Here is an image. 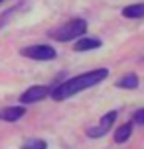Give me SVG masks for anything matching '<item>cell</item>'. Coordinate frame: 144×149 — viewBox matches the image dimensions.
<instances>
[{
	"mask_svg": "<svg viewBox=\"0 0 144 149\" xmlns=\"http://www.w3.org/2000/svg\"><path fill=\"white\" fill-rule=\"evenodd\" d=\"M109 77V71L107 69H95V71H89V73H83V74H77L73 79H67L63 82H57L55 86H52V94L49 96L55 100V102H61V100H67L71 98L73 94L81 92V90H87L103 82Z\"/></svg>",
	"mask_w": 144,
	"mask_h": 149,
	"instance_id": "cell-1",
	"label": "cell"
},
{
	"mask_svg": "<svg viewBox=\"0 0 144 149\" xmlns=\"http://www.w3.org/2000/svg\"><path fill=\"white\" fill-rule=\"evenodd\" d=\"M85 33H87V22H85L83 18H73V20L65 22L63 26L55 28V30L49 33V37H53L55 41L65 43V41H73V39L83 37Z\"/></svg>",
	"mask_w": 144,
	"mask_h": 149,
	"instance_id": "cell-2",
	"label": "cell"
},
{
	"mask_svg": "<svg viewBox=\"0 0 144 149\" xmlns=\"http://www.w3.org/2000/svg\"><path fill=\"white\" fill-rule=\"evenodd\" d=\"M20 55L34 61H52L57 57V53L52 45H30V47H24Z\"/></svg>",
	"mask_w": 144,
	"mask_h": 149,
	"instance_id": "cell-3",
	"label": "cell"
},
{
	"mask_svg": "<svg viewBox=\"0 0 144 149\" xmlns=\"http://www.w3.org/2000/svg\"><path fill=\"white\" fill-rule=\"evenodd\" d=\"M114 120H116V110H111V112H107L103 118L99 120V124L97 126H91V127H87V137H103V135L109 132V130H113L114 126Z\"/></svg>",
	"mask_w": 144,
	"mask_h": 149,
	"instance_id": "cell-4",
	"label": "cell"
},
{
	"mask_svg": "<svg viewBox=\"0 0 144 149\" xmlns=\"http://www.w3.org/2000/svg\"><path fill=\"white\" fill-rule=\"evenodd\" d=\"M49 94H52V86H46V84H36V86H30L28 90H24L22 96H20V102H22V104L42 102V100H46Z\"/></svg>",
	"mask_w": 144,
	"mask_h": 149,
	"instance_id": "cell-5",
	"label": "cell"
},
{
	"mask_svg": "<svg viewBox=\"0 0 144 149\" xmlns=\"http://www.w3.org/2000/svg\"><path fill=\"white\" fill-rule=\"evenodd\" d=\"M97 47H101V39H97V37H79L75 41V45H73V49H75L77 53H83V51H91V49H97Z\"/></svg>",
	"mask_w": 144,
	"mask_h": 149,
	"instance_id": "cell-6",
	"label": "cell"
},
{
	"mask_svg": "<svg viewBox=\"0 0 144 149\" xmlns=\"http://www.w3.org/2000/svg\"><path fill=\"white\" fill-rule=\"evenodd\" d=\"M24 114H26L24 106H8V108L0 110V120H4V122H16V120L22 118Z\"/></svg>",
	"mask_w": 144,
	"mask_h": 149,
	"instance_id": "cell-7",
	"label": "cell"
},
{
	"mask_svg": "<svg viewBox=\"0 0 144 149\" xmlns=\"http://www.w3.org/2000/svg\"><path fill=\"white\" fill-rule=\"evenodd\" d=\"M116 84V88H124V90H130V88H138V84H140V79H138L136 73H128L121 77L119 81L114 82Z\"/></svg>",
	"mask_w": 144,
	"mask_h": 149,
	"instance_id": "cell-8",
	"label": "cell"
},
{
	"mask_svg": "<svg viewBox=\"0 0 144 149\" xmlns=\"http://www.w3.org/2000/svg\"><path fill=\"white\" fill-rule=\"evenodd\" d=\"M122 16L130 18V20H138L144 18V2H136V4H128L122 8Z\"/></svg>",
	"mask_w": 144,
	"mask_h": 149,
	"instance_id": "cell-9",
	"label": "cell"
},
{
	"mask_svg": "<svg viewBox=\"0 0 144 149\" xmlns=\"http://www.w3.org/2000/svg\"><path fill=\"white\" fill-rule=\"evenodd\" d=\"M130 135H132V124H122L114 130V143H124L128 139Z\"/></svg>",
	"mask_w": 144,
	"mask_h": 149,
	"instance_id": "cell-10",
	"label": "cell"
},
{
	"mask_svg": "<svg viewBox=\"0 0 144 149\" xmlns=\"http://www.w3.org/2000/svg\"><path fill=\"white\" fill-rule=\"evenodd\" d=\"M20 149H47V143L44 139H28L20 145Z\"/></svg>",
	"mask_w": 144,
	"mask_h": 149,
	"instance_id": "cell-11",
	"label": "cell"
},
{
	"mask_svg": "<svg viewBox=\"0 0 144 149\" xmlns=\"http://www.w3.org/2000/svg\"><path fill=\"white\" fill-rule=\"evenodd\" d=\"M132 124H138V126H144V108L134 112V116H132Z\"/></svg>",
	"mask_w": 144,
	"mask_h": 149,
	"instance_id": "cell-12",
	"label": "cell"
},
{
	"mask_svg": "<svg viewBox=\"0 0 144 149\" xmlns=\"http://www.w3.org/2000/svg\"><path fill=\"white\" fill-rule=\"evenodd\" d=\"M0 2H4V0H0Z\"/></svg>",
	"mask_w": 144,
	"mask_h": 149,
	"instance_id": "cell-13",
	"label": "cell"
}]
</instances>
